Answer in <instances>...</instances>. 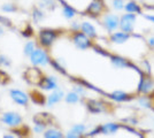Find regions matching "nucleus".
Returning <instances> with one entry per match:
<instances>
[{"label": "nucleus", "mask_w": 154, "mask_h": 138, "mask_svg": "<svg viewBox=\"0 0 154 138\" xmlns=\"http://www.w3.org/2000/svg\"><path fill=\"white\" fill-rule=\"evenodd\" d=\"M30 62L35 66L44 67L50 63V59L47 57V53L43 48H36L30 55Z\"/></svg>", "instance_id": "1"}, {"label": "nucleus", "mask_w": 154, "mask_h": 138, "mask_svg": "<svg viewBox=\"0 0 154 138\" xmlns=\"http://www.w3.org/2000/svg\"><path fill=\"white\" fill-rule=\"evenodd\" d=\"M57 32L52 29H44L39 32V41L43 47H51L57 39Z\"/></svg>", "instance_id": "2"}, {"label": "nucleus", "mask_w": 154, "mask_h": 138, "mask_svg": "<svg viewBox=\"0 0 154 138\" xmlns=\"http://www.w3.org/2000/svg\"><path fill=\"white\" fill-rule=\"evenodd\" d=\"M1 121L8 127L12 128H17L22 124V118L19 113L16 112H7L4 113L1 116Z\"/></svg>", "instance_id": "3"}, {"label": "nucleus", "mask_w": 154, "mask_h": 138, "mask_svg": "<svg viewBox=\"0 0 154 138\" xmlns=\"http://www.w3.org/2000/svg\"><path fill=\"white\" fill-rule=\"evenodd\" d=\"M136 22V15L135 14H124L122 17L120 19V28L122 29L124 32H132L134 30V26Z\"/></svg>", "instance_id": "4"}, {"label": "nucleus", "mask_w": 154, "mask_h": 138, "mask_svg": "<svg viewBox=\"0 0 154 138\" xmlns=\"http://www.w3.org/2000/svg\"><path fill=\"white\" fill-rule=\"evenodd\" d=\"M74 44L76 46L77 48H79V50H86V48H89L91 46V40L90 38L85 35L84 32H77L74 35Z\"/></svg>", "instance_id": "5"}, {"label": "nucleus", "mask_w": 154, "mask_h": 138, "mask_svg": "<svg viewBox=\"0 0 154 138\" xmlns=\"http://www.w3.org/2000/svg\"><path fill=\"white\" fill-rule=\"evenodd\" d=\"M9 96L14 103H16L20 106H26L29 103V97L26 92L21 91V90H16V89H12L9 91Z\"/></svg>", "instance_id": "6"}, {"label": "nucleus", "mask_w": 154, "mask_h": 138, "mask_svg": "<svg viewBox=\"0 0 154 138\" xmlns=\"http://www.w3.org/2000/svg\"><path fill=\"white\" fill-rule=\"evenodd\" d=\"M103 26L108 32H114L120 26V19L115 14H108L103 17Z\"/></svg>", "instance_id": "7"}, {"label": "nucleus", "mask_w": 154, "mask_h": 138, "mask_svg": "<svg viewBox=\"0 0 154 138\" xmlns=\"http://www.w3.org/2000/svg\"><path fill=\"white\" fill-rule=\"evenodd\" d=\"M39 86L43 90H47V91L55 90L58 89V82H57V78L53 76H45V77H42L39 82Z\"/></svg>", "instance_id": "8"}, {"label": "nucleus", "mask_w": 154, "mask_h": 138, "mask_svg": "<svg viewBox=\"0 0 154 138\" xmlns=\"http://www.w3.org/2000/svg\"><path fill=\"white\" fill-rule=\"evenodd\" d=\"M64 98V93L61 89H55L53 90L51 94L47 97V105L48 106H54L58 104L59 101H61Z\"/></svg>", "instance_id": "9"}, {"label": "nucleus", "mask_w": 154, "mask_h": 138, "mask_svg": "<svg viewBox=\"0 0 154 138\" xmlns=\"http://www.w3.org/2000/svg\"><path fill=\"white\" fill-rule=\"evenodd\" d=\"M85 131H86V127L84 124H75L71 128L70 131L66 135V137L68 138L81 137V136H83L84 133H85Z\"/></svg>", "instance_id": "10"}, {"label": "nucleus", "mask_w": 154, "mask_h": 138, "mask_svg": "<svg viewBox=\"0 0 154 138\" xmlns=\"http://www.w3.org/2000/svg\"><path fill=\"white\" fill-rule=\"evenodd\" d=\"M129 38H130V35H129L128 32H124V31L115 32L110 35V41H113V43H115V44H123V43H125Z\"/></svg>", "instance_id": "11"}, {"label": "nucleus", "mask_w": 154, "mask_h": 138, "mask_svg": "<svg viewBox=\"0 0 154 138\" xmlns=\"http://www.w3.org/2000/svg\"><path fill=\"white\" fill-rule=\"evenodd\" d=\"M81 30L82 32H84L89 38H94L97 36L96 28L91 24L90 22H83L82 26H81Z\"/></svg>", "instance_id": "12"}, {"label": "nucleus", "mask_w": 154, "mask_h": 138, "mask_svg": "<svg viewBox=\"0 0 154 138\" xmlns=\"http://www.w3.org/2000/svg\"><path fill=\"white\" fill-rule=\"evenodd\" d=\"M154 84H153V81L151 78H144L141 79L140 82V85H139V91L141 93H148L153 90Z\"/></svg>", "instance_id": "13"}, {"label": "nucleus", "mask_w": 154, "mask_h": 138, "mask_svg": "<svg viewBox=\"0 0 154 138\" xmlns=\"http://www.w3.org/2000/svg\"><path fill=\"white\" fill-rule=\"evenodd\" d=\"M100 128V133H105V135H110V133H115L119 130V124L116 123H106L103 124Z\"/></svg>", "instance_id": "14"}, {"label": "nucleus", "mask_w": 154, "mask_h": 138, "mask_svg": "<svg viewBox=\"0 0 154 138\" xmlns=\"http://www.w3.org/2000/svg\"><path fill=\"white\" fill-rule=\"evenodd\" d=\"M101 11H103V5H101V2L99 1V0H96V1H93L92 4H91L89 8H88V12L91 14V15H99V14L101 13Z\"/></svg>", "instance_id": "15"}, {"label": "nucleus", "mask_w": 154, "mask_h": 138, "mask_svg": "<svg viewBox=\"0 0 154 138\" xmlns=\"http://www.w3.org/2000/svg\"><path fill=\"white\" fill-rule=\"evenodd\" d=\"M89 108L93 113H101L105 111V105L98 100H91L89 103Z\"/></svg>", "instance_id": "16"}, {"label": "nucleus", "mask_w": 154, "mask_h": 138, "mask_svg": "<svg viewBox=\"0 0 154 138\" xmlns=\"http://www.w3.org/2000/svg\"><path fill=\"white\" fill-rule=\"evenodd\" d=\"M124 9H125L128 13H131V14L140 13V12H141L139 5H137V4H136V2H134V1H129L128 4L124 6Z\"/></svg>", "instance_id": "17"}, {"label": "nucleus", "mask_w": 154, "mask_h": 138, "mask_svg": "<svg viewBox=\"0 0 154 138\" xmlns=\"http://www.w3.org/2000/svg\"><path fill=\"white\" fill-rule=\"evenodd\" d=\"M64 99L68 104H77L79 101V94L75 91H71L64 96Z\"/></svg>", "instance_id": "18"}, {"label": "nucleus", "mask_w": 154, "mask_h": 138, "mask_svg": "<svg viewBox=\"0 0 154 138\" xmlns=\"http://www.w3.org/2000/svg\"><path fill=\"white\" fill-rule=\"evenodd\" d=\"M44 137H46V138H61V137H63V135H62V132L60 131V130H58V129H53V128H51V129H48V130H46V131L44 132Z\"/></svg>", "instance_id": "19"}, {"label": "nucleus", "mask_w": 154, "mask_h": 138, "mask_svg": "<svg viewBox=\"0 0 154 138\" xmlns=\"http://www.w3.org/2000/svg\"><path fill=\"white\" fill-rule=\"evenodd\" d=\"M39 6L44 9H47V11H53L57 7V2L54 0H40Z\"/></svg>", "instance_id": "20"}, {"label": "nucleus", "mask_w": 154, "mask_h": 138, "mask_svg": "<svg viewBox=\"0 0 154 138\" xmlns=\"http://www.w3.org/2000/svg\"><path fill=\"white\" fill-rule=\"evenodd\" d=\"M110 98L116 100V101H123L128 99V94L123 91H115L110 94Z\"/></svg>", "instance_id": "21"}, {"label": "nucleus", "mask_w": 154, "mask_h": 138, "mask_svg": "<svg viewBox=\"0 0 154 138\" xmlns=\"http://www.w3.org/2000/svg\"><path fill=\"white\" fill-rule=\"evenodd\" d=\"M112 62H113V65L116 67V68H125V67H128V62L125 61L124 59L122 58H119V57H114L113 59H112Z\"/></svg>", "instance_id": "22"}, {"label": "nucleus", "mask_w": 154, "mask_h": 138, "mask_svg": "<svg viewBox=\"0 0 154 138\" xmlns=\"http://www.w3.org/2000/svg\"><path fill=\"white\" fill-rule=\"evenodd\" d=\"M44 17H45V15H44V13H43L40 9H37V8H35V9H33L32 19H33V21H35L36 23L42 22V21L44 20Z\"/></svg>", "instance_id": "23"}, {"label": "nucleus", "mask_w": 154, "mask_h": 138, "mask_svg": "<svg viewBox=\"0 0 154 138\" xmlns=\"http://www.w3.org/2000/svg\"><path fill=\"white\" fill-rule=\"evenodd\" d=\"M62 14H63V16L66 19H68V20H70L72 19L74 16H75V11L69 6H64L63 7V11H62Z\"/></svg>", "instance_id": "24"}, {"label": "nucleus", "mask_w": 154, "mask_h": 138, "mask_svg": "<svg viewBox=\"0 0 154 138\" xmlns=\"http://www.w3.org/2000/svg\"><path fill=\"white\" fill-rule=\"evenodd\" d=\"M35 50H36L35 43H33V41H28L26 44V46H24V54L28 55V57H30Z\"/></svg>", "instance_id": "25"}, {"label": "nucleus", "mask_w": 154, "mask_h": 138, "mask_svg": "<svg viewBox=\"0 0 154 138\" xmlns=\"http://www.w3.org/2000/svg\"><path fill=\"white\" fill-rule=\"evenodd\" d=\"M125 6L124 0H113V8L116 11H122Z\"/></svg>", "instance_id": "26"}, {"label": "nucleus", "mask_w": 154, "mask_h": 138, "mask_svg": "<svg viewBox=\"0 0 154 138\" xmlns=\"http://www.w3.org/2000/svg\"><path fill=\"white\" fill-rule=\"evenodd\" d=\"M45 128H46V123H42V122H37L35 128H33V131L36 133H40V132L45 131Z\"/></svg>", "instance_id": "27"}, {"label": "nucleus", "mask_w": 154, "mask_h": 138, "mask_svg": "<svg viewBox=\"0 0 154 138\" xmlns=\"http://www.w3.org/2000/svg\"><path fill=\"white\" fill-rule=\"evenodd\" d=\"M1 9L5 12V13H13L16 11V7L14 6L13 4H6L4 6H1Z\"/></svg>", "instance_id": "28"}, {"label": "nucleus", "mask_w": 154, "mask_h": 138, "mask_svg": "<svg viewBox=\"0 0 154 138\" xmlns=\"http://www.w3.org/2000/svg\"><path fill=\"white\" fill-rule=\"evenodd\" d=\"M138 103H139V105L141 106V107H146V108H148L149 107V99L146 98V97H140V98L138 99Z\"/></svg>", "instance_id": "29"}, {"label": "nucleus", "mask_w": 154, "mask_h": 138, "mask_svg": "<svg viewBox=\"0 0 154 138\" xmlns=\"http://www.w3.org/2000/svg\"><path fill=\"white\" fill-rule=\"evenodd\" d=\"M9 60L7 59L5 55H0V66H9Z\"/></svg>", "instance_id": "30"}, {"label": "nucleus", "mask_w": 154, "mask_h": 138, "mask_svg": "<svg viewBox=\"0 0 154 138\" xmlns=\"http://www.w3.org/2000/svg\"><path fill=\"white\" fill-rule=\"evenodd\" d=\"M74 91L77 92L78 94H84V93H85V90H84L82 86H75V87H74Z\"/></svg>", "instance_id": "31"}, {"label": "nucleus", "mask_w": 154, "mask_h": 138, "mask_svg": "<svg viewBox=\"0 0 154 138\" xmlns=\"http://www.w3.org/2000/svg\"><path fill=\"white\" fill-rule=\"evenodd\" d=\"M71 28H72V30L77 31V30H78V29L81 28V26H79V24H78L77 22H74V23H72V26H71Z\"/></svg>", "instance_id": "32"}, {"label": "nucleus", "mask_w": 154, "mask_h": 138, "mask_svg": "<svg viewBox=\"0 0 154 138\" xmlns=\"http://www.w3.org/2000/svg\"><path fill=\"white\" fill-rule=\"evenodd\" d=\"M148 44L151 46H154V37H149L148 38Z\"/></svg>", "instance_id": "33"}, {"label": "nucleus", "mask_w": 154, "mask_h": 138, "mask_svg": "<svg viewBox=\"0 0 154 138\" xmlns=\"http://www.w3.org/2000/svg\"><path fill=\"white\" fill-rule=\"evenodd\" d=\"M1 33H2V30H1V28H0V35H1Z\"/></svg>", "instance_id": "34"}]
</instances>
